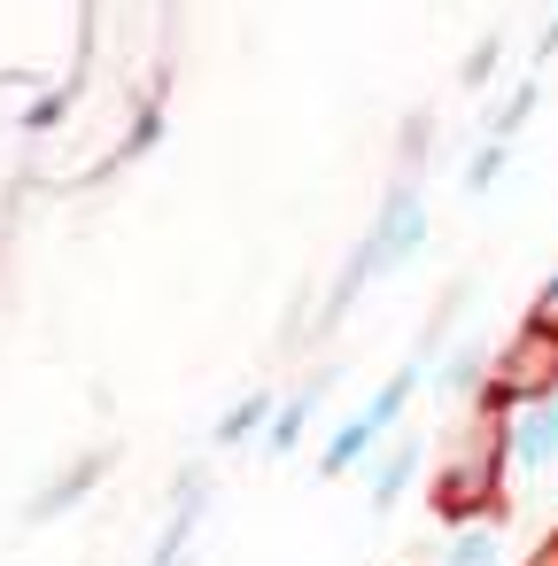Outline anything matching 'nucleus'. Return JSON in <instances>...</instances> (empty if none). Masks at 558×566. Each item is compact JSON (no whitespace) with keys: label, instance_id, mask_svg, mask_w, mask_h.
I'll list each match as a JSON object with an SVG mask.
<instances>
[{"label":"nucleus","instance_id":"2","mask_svg":"<svg viewBox=\"0 0 558 566\" xmlns=\"http://www.w3.org/2000/svg\"><path fill=\"white\" fill-rule=\"evenodd\" d=\"M504 473H512V427L473 411V427H457V442L434 465V520H450V535L481 527V520H504L512 512Z\"/></svg>","mask_w":558,"mask_h":566},{"label":"nucleus","instance_id":"11","mask_svg":"<svg viewBox=\"0 0 558 566\" xmlns=\"http://www.w3.org/2000/svg\"><path fill=\"white\" fill-rule=\"evenodd\" d=\"M465 303H473V280H457L442 303H434V318L419 326V342H411V365H427V373H442V357H450V334H457V318H465Z\"/></svg>","mask_w":558,"mask_h":566},{"label":"nucleus","instance_id":"3","mask_svg":"<svg viewBox=\"0 0 558 566\" xmlns=\"http://www.w3.org/2000/svg\"><path fill=\"white\" fill-rule=\"evenodd\" d=\"M550 396H558V318H519V326L496 342V357H488V388H481L473 411L512 419V411L550 403Z\"/></svg>","mask_w":558,"mask_h":566},{"label":"nucleus","instance_id":"14","mask_svg":"<svg viewBox=\"0 0 558 566\" xmlns=\"http://www.w3.org/2000/svg\"><path fill=\"white\" fill-rule=\"evenodd\" d=\"M535 102H543V78H512V94L481 117V140H519L527 117H535Z\"/></svg>","mask_w":558,"mask_h":566},{"label":"nucleus","instance_id":"16","mask_svg":"<svg viewBox=\"0 0 558 566\" xmlns=\"http://www.w3.org/2000/svg\"><path fill=\"white\" fill-rule=\"evenodd\" d=\"M419 156H434V117H427V109H411V117H403V133H396V164H403V179H411V164H419Z\"/></svg>","mask_w":558,"mask_h":566},{"label":"nucleus","instance_id":"10","mask_svg":"<svg viewBox=\"0 0 558 566\" xmlns=\"http://www.w3.org/2000/svg\"><path fill=\"white\" fill-rule=\"evenodd\" d=\"M272 419H280V396H272V388H249L241 403H225V411H218V427H210V450H241V442H256V450H264Z\"/></svg>","mask_w":558,"mask_h":566},{"label":"nucleus","instance_id":"9","mask_svg":"<svg viewBox=\"0 0 558 566\" xmlns=\"http://www.w3.org/2000/svg\"><path fill=\"white\" fill-rule=\"evenodd\" d=\"M419 380H434V373L403 357V365H396V373H388V380H380V388L365 396V411H357V419H365V434H372V442H396V427H403V411H411Z\"/></svg>","mask_w":558,"mask_h":566},{"label":"nucleus","instance_id":"6","mask_svg":"<svg viewBox=\"0 0 558 566\" xmlns=\"http://www.w3.org/2000/svg\"><path fill=\"white\" fill-rule=\"evenodd\" d=\"M504 427H512V473H519V481H543V473L558 465V396L512 411Z\"/></svg>","mask_w":558,"mask_h":566},{"label":"nucleus","instance_id":"17","mask_svg":"<svg viewBox=\"0 0 558 566\" xmlns=\"http://www.w3.org/2000/svg\"><path fill=\"white\" fill-rule=\"evenodd\" d=\"M496 71H504V40L488 32V40H481V48H473V55L457 63V86H473V94H481V86H488Z\"/></svg>","mask_w":558,"mask_h":566},{"label":"nucleus","instance_id":"1","mask_svg":"<svg viewBox=\"0 0 558 566\" xmlns=\"http://www.w3.org/2000/svg\"><path fill=\"white\" fill-rule=\"evenodd\" d=\"M427 233H434V202H427V187H419V179H388V195H380V210H372L365 241L349 249V264H341V280H334L326 311H318L303 334H310V342H318V334H334V326L357 311V295H365L372 280H396V272L427 249Z\"/></svg>","mask_w":558,"mask_h":566},{"label":"nucleus","instance_id":"4","mask_svg":"<svg viewBox=\"0 0 558 566\" xmlns=\"http://www.w3.org/2000/svg\"><path fill=\"white\" fill-rule=\"evenodd\" d=\"M109 465H117V450L109 442H94V450H78L55 481H40L32 496H24V527H48V520H63V512H78L102 481H109Z\"/></svg>","mask_w":558,"mask_h":566},{"label":"nucleus","instance_id":"5","mask_svg":"<svg viewBox=\"0 0 558 566\" xmlns=\"http://www.w3.org/2000/svg\"><path fill=\"white\" fill-rule=\"evenodd\" d=\"M164 94H171V78L156 71V78L140 86V102H133V125H125V140H117V148H109V156H102V164L78 179V187H102V179H117V171H133L140 156H156V148H164V125H171V117H164Z\"/></svg>","mask_w":558,"mask_h":566},{"label":"nucleus","instance_id":"15","mask_svg":"<svg viewBox=\"0 0 558 566\" xmlns=\"http://www.w3.org/2000/svg\"><path fill=\"white\" fill-rule=\"evenodd\" d=\"M504 164H512V140H481V148L465 156V179H457V195H465V202H481V195L504 179Z\"/></svg>","mask_w":558,"mask_h":566},{"label":"nucleus","instance_id":"8","mask_svg":"<svg viewBox=\"0 0 558 566\" xmlns=\"http://www.w3.org/2000/svg\"><path fill=\"white\" fill-rule=\"evenodd\" d=\"M334 380H341V373H334V365H318L295 396H280V419H272V434H264V458H295V442L310 434V419H318V403L334 396Z\"/></svg>","mask_w":558,"mask_h":566},{"label":"nucleus","instance_id":"7","mask_svg":"<svg viewBox=\"0 0 558 566\" xmlns=\"http://www.w3.org/2000/svg\"><path fill=\"white\" fill-rule=\"evenodd\" d=\"M419 465H427V442H419V434H396V442L365 465V504H372V512H396V504L411 496Z\"/></svg>","mask_w":558,"mask_h":566},{"label":"nucleus","instance_id":"13","mask_svg":"<svg viewBox=\"0 0 558 566\" xmlns=\"http://www.w3.org/2000/svg\"><path fill=\"white\" fill-rule=\"evenodd\" d=\"M488 357H496V349H481V342H457V349L442 357L434 388H442V396H457V403H481V388H488Z\"/></svg>","mask_w":558,"mask_h":566},{"label":"nucleus","instance_id":"12","mask_svg":"<svg viewBox=\"0 0 558 566\" xmlns=\"http://www.w3.org/2000/svg\"><path fill=\"white\" fill-rule=\"evenodd\" d=\"M71 109H78V86H71V78H63V86H32L24 109H17V133H24V140H48V133L71 125Z\"/></svg>","mask_w":558,"mask_h":566}]
</instances>
